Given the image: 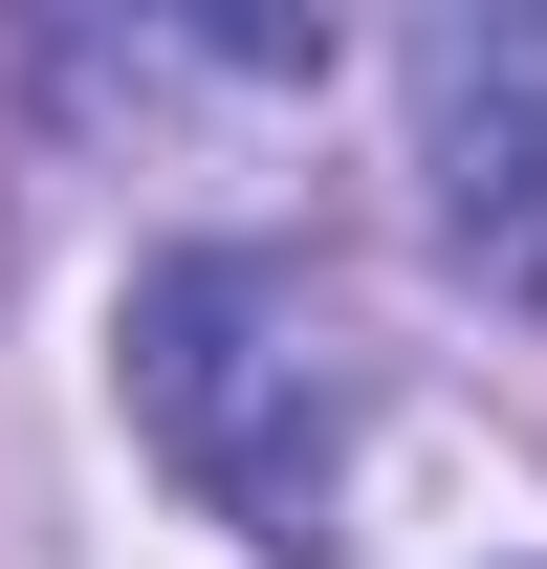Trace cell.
<instances>
[{"label": "cell", "instance_id": "obj_1", "mask_svg": "<svg viewBox=\"0 0 547 569\" xmlns=\"http://www.w3.org/2000/svg\"><path fill=\"white\" fill-rule=\"evenodd\" d=\"M329 417H350V372H329V307H307V263H263V241H198V263H153V284H132V438L219 503V526L307 548Z\"/></svg>", "mask_w": 547, "mask_h": 569}, {"label": "cell", "instance_id": "obj_2", "mask_svg": "<svg viewBox=\"0 0 547 569\" xmlns=\"http://www.w3.org/2000/svg\"><path fill=\"white\" fill-rule=\"evenodd\" d=\"M416 176H438V241L526 307L547 284V22L526 0H438L416 22Z\"/></svg>", "mask_w": 547, "mask_h": 569}]
</instances>
